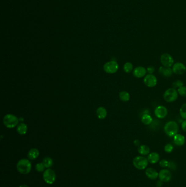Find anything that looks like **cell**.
I'll return each instance as SVG.
<instances>
[{
  "label": "cell",
  "instance_id": "obj_1",
  "mask_svg": "<svg viewBox=\"0 0 186 187\" xmlns=\"http://www.w3.org/2000/svg\"><path fill=\"white\" fill-rule=\"evenodd\" d=\"M164 131L168 136L173 137L178 133V124L175 121H169L164 126Z\"/></svg>",
  "mask_w": 186,
  "mask_h": 187
},
{
  "label": "cell",
  "instance_id": "obj_2",
  "mask_svg": "<svg viewBox=\"0 0 186 187\" xmlns=\"http://www.w3.org/2000/svg\"><path fill=\"white\" fill-rule=\"evenodd\" d=\"M16 168L21 174H28L31 171L32 168L31 162L27 159H21L17 163Z\"/></svg>",
  "mask_w": 186,
  "mask_h": 187
},
{
  "label": "cell",
  "instance_id": "obj_3",
  "mask_svg": "<svg viewBox=\"0 0 186 187\" xmlns=\"http://www.w3.org/2000/svg\"><path fill=\"white\" fill-rule=\"evenodd\" d=\"M178 96L177 90L173 88H170L165 91L163 94V98L166 102L171 103L175 102L177 99Z\"/></svg>",
  "mask_w": 186,
  "mask_h": 187
},
{
  "label": "cell",
  "instance_id": "obj_4",
  "mask_svg": "<svg viewBox=\"0 0 186 187\" xmlns=\"http://www.w3.org/2000/svg\"><path fill=\"white\" fill-rule=\"evenodd\" d=\"M3 122L7 128L12 129L18 125L19 119L15 115L8 114L4 117Z\"/></svg>",
  "mask_w": 186,
  "mask_h": 187
},
{
  "label": "cell",
  "instance_id": "obj_5",
  "mask_svg": "<svg viewBox=\"0 0 186 187\" xmlns=\"http://www.w3.org/2000/svg\"><path fill=\"white\" fill-rule=\"evenodd\" d=\"M148 158L142 155L136 156L133 160V165L138 170L145 169L148 166Z\"/></svg>",
  "mask_w": 186,
  "mask_h": 187
},
{
  "label": "cell",
  "instance_id": "obj_6",
  "mask_svg": "<svg viewBox=\"0 0 186 187\" xmlns=\"http://www.w3.org/2000/svg\"><path fill=\"white\" fill-rule=\"evenodd\" d=\"M119 64L115 61L107 62L104 65L103 69L105 72L109 74H114L117 72L119 69Z\"/></svg>",
  "mask_w": 186,
  "mask_h": 187
},
{
  "label": "cell",
  "instance_id": "obj_7",
  "mask_svg": "<svg viewBox=\"0 0 186 187\" xmlns=\"http://www.w3.org/2000/svg\"><path fill=\"white\" fill-rule=\"evenodd\" d=\"M43 178L44 181L49 185L53 184L56 179V174L54 170L48 169L44 172Z\"/></svg>",
  "mask_w": 186,
  "mask_h": 187
},
{
  "label": "cell",
  "instance_id": "obj_8",
  "mask_svg": "<svg viewBox=\"0 0 186 187\" xmlns=\"http://www.w3.org/2000/svg\"><path fill=\"white\" fill-rule=\"evenodd\" d=\"M162 65L167 67H171L174 64V60L173 57L168 53H164L160 58Z\"/></svg>",
  "mask_w": 186,
  "mask_h": 187
},
{
  "label": "cell",
  "instance_id": "obj_9",
  "mask_svg": "<svg viewBox=\"0 0 186 187\" xmlns=\"http://www.w3.org/2000/svg\"><path fill=\"white\" fill-rule=\"evenodd\" d=\"M157 78L154 74H146L144 78V83L148 87H155L157 84Z\"/></svg>",
  "mask_w": 186,
  "mask_h": 187
},
{
  "label": "cell",
  "instance_id": "obj_10",
  "mask_svg": "<svg viewBox=\"0 0 186 187\" xmlns=\"http://www.w3.org/2000/svg\"><path fill=\"white\" fill-rule=\"evenodd\" d=\"M168 110L164 106L160 105L156 107L154 110V113L155 117L158 119H163L166 118L168 115Z\"/></svg>",
  "mask_w": 186,
  "mask_h": 187
},
{
  "label": "cell",
  "instance_id": "obj_11",
  "mask_svg": "<svg viewBox=\"0 0 186 187\" xmlns=\"http://www.w3.org/2000/svg\"><path fill=\"white\" fill-rule=\"evenodd\" d=\"M172 67L173 73L177 75H182L184 74L186 71V66L185 65L180 62H177L173 65Z\"/></svg>",
  "mask_w": 186,
  "mask_h": 187
},
{
  "label": "cell",
  "instance_id": "obj_12",
  "mask_svg": "<svg viewBox=\"0 0 186 187\" xmlns=\"http://www.w3.org/2000/svg\"><path fill=\"white\" fill-rule=\"evenodd\" d=\"M133 76L137 78H144L147 72L145 67L143 66H137L135 67L133 71Z\"/></svg>",
  "mask_w": 186,
  "mask_h": 187
},
{
  "label": "cell",
  "instance_id": "obj_13",
  "mask_svg": "<svg viewBox=\"0 0 186 187\" xmlns=\"http://www.w3.org/2000/svg\"><path fill=\"white\" fill-rule=\"evenodd\" d=\"M158 177L162 182H168L170 181L172 175L168 170L163 169L161 170L159 172Z\"/></svg>",
  "mask_w": 186,
  "mask_h": 187
},
{
  "label": "cell",
  "instance_id": "obj_14",
  "mask_svg": "<svg viewBox=\"0 0 186 187\" xmlns=\"http://www.w3.org/2000/svg\"><path fill=\"white\" fill-rule=\"evenodd\" d=\"M158 72L162 76L165 77H170L173 73V69L171 67H167L163 66L159 67Z\"/></svg>",
  "mask_w": 186,
  "mask_h": 187
},
{
  "label": "cell",
  "instance_id": "obj_15",
  "mask_svg": "<svg viewBox=\"0 0 186 187\" xmlns=\"http://www.w3.org/2000/svg\"><path fill=\"white\" fill-rule=\"evenodd\" d=\"M173 143L177 146H184L186 139L184 136L181 133H177L173 137Z\"/></svg>",
  "mask_w": 186,
  "mask_h": 187
},
{
  "label": "cell",
  "instance_id": "obj_16",
  "mask_svg": "<svg viewBox=\"0 0 186 187\" xmlns=\"http://www.w3.org/2000/svg\"><path fill=\"white\" fill-rule=\"evenodd\" d=\"M145 174L149 179L154 180L157 178L159 173L153 168H148L146 170Z\"/></svg>",
  "mask_w": 186,
  "mask_h": 187
},
{
  "label": "cell",
  "instance_id": "obj_17",
  "mask_svg": "<svg viewBox=\"0 0 186 187\" xmlns=\"http://www.w3.org/2000/svg\"><path fill=\"white\" fill-rule=\"evenodd\" d=\"M160 159V155L157 152H152L148 154V161L151 164H156Z\"/></svg>",
  "mask_w": 186,
  "mask_h": 187
},
{
  "label": "cell",
  "instance_id": "obj_18",
  "mask_svg": "<svg viewBox=\"0 0 186 187\" xmlns=\"http://www.w3.org/2000/svg\"><path fill=\"white\" fill-rule=\"evenodd\" d=\"M141 122L145 125H150L153 122V119L150 114H144L141 117Z\"/></svg>",
  "mask_w": 186,
  "mask_h": 187
},
{
  "label": "cell",
  "instance_id": "obj_19",
  "mask_svg": "<svg viewBox=\"0 0 186 187\" xmlns=\"http://www.w3.org/2000/svg\"><path fill=\"white\" fill-rule=\"evenodd\" d=\"M138 151L140 155H146L150 154V149L149 148V147L148 146L145 145V144H142V145H140V146L139 147Z\"/></svg>",
  "mask_w": 186,
  "mask_h": 187
},
{
  "label": "cell",
  "instance_id": "obj_20",
  "mask_svg": "<svg viewBox=\"0 0 186 187\" xmlns=\"http://www.w3.org/2000/svg\"><path fill=\"white\" fill-rule=\"evenodd\" d=\"M96 114H97L98 118L100 119H103L107 115V111L105 108L103 107H100L97 108Z\"/></svg>",
  "mask_w": 186,
  "mask_h": 187
},
{
  "label": "cell",
  "instance_id": "obj_21",
  "mask_svg": "<svg viewBox=\"0 0 186 187\" xmlns=\"http://www.w3.org/2000/svg\"><path fill=\"white\" fill-rule=\"evenodd\" d=\"M39 155V151L37 149H31L28 152V158L30 160H35L38 157Z\"/></svg>",
  "mask_w": 186,
  "mask_h": 187
},
{
  "label": "cell",
  "instance_id": "obj_22",
  "mask_svg": "<svg viewBox=\"0 0 186 187\" xmlns=\"http://www.w3.org/2000/svg\"><path fill=\"white\" fill-rule=\"evenodd\" d=\"M17 131L20 135H25L27 131V126L24 123H21L18 125Z\"/></svg>",
  "mask_w": 186,
  "mask_h": 187
},
{
  "label": "cell",
  "instance_id": "obj_23",
  "mask_svg": "<svg viewBox=\"0 0 186 187\" xmlns=\"http://www.w3.org/2000/svg\"><path fill=\"white\" fill-rule=\"evenodd\" d=\"M119 98L123 102H128L130 100V94L126 91H122L119 93Z\"/></svg>",
  "mask_w": 186,
  "mask_h": 187
},
{
  "label": "cell",
  "instance_id": "obj_24",
  "mask_svg": "<svg viewBox=\"0 0 186 187\" xmlns=\"http://www.w3.org/2000/svg\"><path fill=\"white\" fill-rule=\"evenodd\" d=\"M134 69V68L133 65L130 62H127L123 65V71L127 73H129L130 72H133Z\"/></svg>",
  "mask_w": 186,
  "mask_h": 187
},
{
  "label": "cell",
  "instance_id": "obj_25",
  "mask_svg": "<svg viewBox=\"0 0 186 187\" xmlns=\"http://www.w3.org/2000/svg\"><path fill=\"white\" fill-rule=\"evenodd\" d=\"M43 164L44 165L46 168H49L53 166V160L50 157H46L44 158L43 160Z\"/></svg>",
  "mask_w": 186,
  "mask_h": 187
},
{
  "label": "cell",
  "instance_id": "obj_26",
  "mask_svg": "<svg viewBox=\"0 0 186 187\" xmlns=\"http://www.w3.org/2000/svg\"><path fill=\"white\" fill-rule=\"evenodd\" d=\"M180 114L181 118L184 120H186V103L181 106L180 109Z\"/></svg>",
  "mask_w": 186,
  "mask_h": 187
},
{
  "label": "cell",
  "instance_id": "obj_27",
  "mask_svg": "<svg viewBox=\"0 0 186 187\" xmlns=\"http://www.w3.org/2000/svg\"><path fill=\"white\" fill-rule=\"evenodd\" d=\"M184 82H182L181 80H177L176 81L173 82L172 84V88L174 89H178L179 88L181 87L182 86H184Z\"/></svg>",
  "mask_w": 186,
  "mask_h": 187
},
{
  "label": "cell",
  "instance_id": "obj_28",
  "mask_svg": "<svg viewBox=\"0 0 186 187\" xmlns=\"http://www.w3.org/2000/svg\"><path fill=\"white\" fill-rule=\"evenodd\" d=\"M178 95H180L182 97H186V87L182 86L177 89Z\"/></svg>",
  "mask_w": 186,
  "mask_h": 187
},
{
  "label": "cell",
  "instance_id": "obj_29",
  "mask_svg": "<svg viewBox=\"0 0 186 187\" xmlns=\"http://www.w3.org/2000/svg\"><path fill=\"white\" fill-rule=\"evenodd\" d=\"M164 151H166V153H170L171 151H173V147L171 144H166L164 148Z\"/></svg>",
  "mask_w": 186,
  "mask_h": 187
},
{
  "label": "cell",
  "instance_id": "obj_30",
  "mask_svg": "<svg viewBox=\"0 0 186 187\" xmlns=\"http://www.w3.org/2000/svg\"><path fill=\"white\" fill-rule=\"evenodd\" d=\"M45 166L42 163H39L36 165V169L37 171L39 172H43L44 170L45 169Z\"/></svg>",
  "mask_w": 186,
  "mask_h": 187
},
{
  "label": "cell",
  "instance_id": "obj_31",
  "mask_svg": "<svg viewBox=\"0 0 186 187\" xmlns=\"http://www.w3.org/2000/svg\"><path fill=\"white\" fill-rule=\"evenodd\" d=\"M169 162L166 159H163L159 162V165L162 167H168Z\"/></svg>",
  "mask_w": 186,
  "mask_h": 187
},
{
  "label": "cell",
  "instance_id": "obj_32",
  "mask_svg": "<svg viewBox=\"0 0 186 187\" xmlns=\"http://www.w3.org/2000/svg\"><path fill=\"white\" fill-rule=\"evenodd\" d=\"M146 70L148 74H153L155 71V67L153 66H150L147 67Z\"/></svg>",
  "mask_w": 186,
  "mask_h": 187
},
{
  "label": "cell",
  "instance_id": "obj_33",
  "mask_svg": "<svg viewBox=\"0 0 186 187\" xmlns=\"http://www.w3.org/2000/svg\"><path fill=\"white\" fill-rule=\"evenodd\" d=\"M181 128L182 130L186 132V120H184L181 124Z\"/></svg>",
  "mask_w": 186,
  "mask_h": 187
},
{
  "label": "cell",
  "instance_id": "obj_34",
  "mask_svg": "<svg viewBox=\"0 0 186 187\" xmlns=\"http://www.w3.org/2000/svg\"><path fill=\"white\" fill-rule=\"evenodd\" d=\"M169 167L172 170H175V168H176V165H175V164L173 163L172 162H169Z\"/></svg>",
  "mask_w": 186,
  "mask_h": 187
},
{
  "label": "cell",
  "instance_id": "obj_35",
  "mask_svg": "<svg viewBox=\"0 0 186 187\" xmlns=\"http://www.w3.org/2000/svg\"><path fill=\"white\" fill-rule=\"evenodd\" d=\"M133 144L135 145V146H140V142L139 140L137 139L133 141Z\"/></svg>",
  "mask_w": 186,
  "mask_h": 187
},
{
  "label": "cell",
  "instance_id": "obj_36",
  "mask_svg": "<svg viewBox=\"0 0 186 187\" xmlns=\"http://www.w3.org/2000/svg\"><path fill=\"white\" fill-rule=\"evenodd\" d=\"M28 187V185H20V187Z\"/></svg>",
  "mask_w": 186,
  "mask_h": 187
}]
</instances>
